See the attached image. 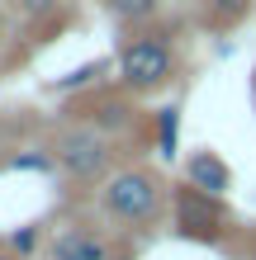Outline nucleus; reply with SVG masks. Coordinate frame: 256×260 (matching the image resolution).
Instances as JSON below:
<instances>
[{
	"mask_svg": "<svg viewBox=\"0 0 256 260\" xmlns=\"http://www.w3.org/2000/svg\"><path fill=\"white\" fill-rule=\"evenodd\" d=\"M161 180L152 171H143V166H128V171H114L109 180H104V189H100V204L109 218L119 222H128V227H147V222H157V213H161Z\"/></svg>",
	"mask_w": 256,
	"mask_h": 260,
	"instance_id": "f257e3e1",
	"label": "nucleus"
},
{
	"mask_svg": "<svg viewBox=\"0 0 256 260\" xmlns=\"http://www.w3.org/2000/svg\"><path fill=\"white\" fill-rule=\"evenodd\" d=\"M48 166H57L52 156H43V151H29V156H14L10 171H48Z\"/></svg>",
	"mask_w": 256,
	"mask_h": 260,
	"instance_id": "f8f14e48",
	"label": "nucleus"
},
{
	"mask_svg": "<svg viewBox=\"0 0 256 260\" xmlns=\"http://www.w3.org/2000/svg\"><path fill=\"white\" fill-rule=\"evenodd\" d=\"M104 10L124 24H147L152 14L161 10V0H104Z\"/></svg>",
	"mask_w": 256,
	"mask_h": 260,
	"instance_id": "0eeeda50",
	"label": "nucleus"
},
{
	"mask_svg": "<svg viewBox=\"0 0 256 260\" xmlns=\"http://www.w3.org/2000/svg\"><path fill=\"white\" fill-rule=\"evenodd\" d=\"M100 76H104V62H86V67H76L71 76H57L52 90H57V95H71V90H81V85H90V81H100Z\"/></svg>",
	"mask_w": 256,
	"mask_h": 260,
	"instance_id": "9d476101",
	"label": "nucleus"
},
{
	"mask_svg": "<svg viewBox=\"0 0 256 260\" xmlns=\"http://www.w3.org/2000/svg\"><path fill=\"white\" fill-rule=\"evenodd\" d=\"M52 260H109V246L86 227H67L52 241Z\"/></svg>",
	"mask_w": 256,
	"mask_h": 260,
	"instance_id": "423d86ee",
	"label": "nucleus"
},
{
	"mask_svg": "<svg viewBox=\"0 0 256 260\" xmlns=\"http://www.w3.org/2000/svg\"><path fill=\"white\" fill-rule=\"evenodd\" d=\"M176 71V52L161 34H147V38H128L119 48V81H124L133 95H152L171 81Z\"/></svg>",
	"mask_w": 256,
	"mask_h": 260,
	"instance_id": "f03ea898",
	"label": "nucleus"
},
{
	"mask_svg": "<svg viewBox=\"0 0 256 260\" xmlns=\"http://www.w3.org/2000/svg\"><path fill=\"white\" fill-rule=\"evenodd\" d=\"M52 161L62 166L71 180H81V185L109 180V142H104L100 128H71L67 137H57Z\"/></svg>",
	"mask_w": 256,
	"mask_h": 260,
	"instance_id": "7ed1b4c3",
	"label": "nucleus"
},
{
	"mask_svg": "<svg viewBox=\"0 0 256 260\" xmlns=\"http://www.w3.org/2000/svg\"><path fill=\"white\" fill-rule=\"evenodd\" d=\"M176 147H180V109L171 104V109H161V114H157V151L171 161V156H176Z\"/></svg>",
	"mask_w": 256,
	"mask_h": 260,
	"instance_id": "1a4fd4ad",
	"label": "nucleus"
},
{
	"mask_svg": "<svg viewBox=\"0 0 256 260\" xmlns=\"http://www.w3.org/2000/svg\"><path fill=\"white\" fill-rule=\"evenodd\" d=\"M0 260H14V251H0Z\"/></svg>",
	"mask_w": 256,
	"mask_h": 260,
	"instance_id": "ddd939ff",
	"label": "nucleus"
},
{
	"mask_svg": "<svg viewBox=\"0 0 256 260\" xmlns=\"http://www.w3.org/2000/svg\"><path fill=\"white\" fill-rule=\"evenodd\" d=\"M223 222H228V213H223V199L204 194V189H176V227L180 237H194V241H218L223 237Z\"/></svg>",
	"mask_w": 256,
	"mask_h": 260,
	"instance_id": "20e7f679",
	"label": "nucleus"
},
{
	"mask_svg": "<svg viewBox=\"0 0 256 260\" xmlns=\"http://www.w3.org/2000/svg\"><path fill=\"white\" fill-rule=\"evenodd\" d=\"M34 246H38V227H19V232H10V251L14 255H34Z\"/></svg>",
	"mask_w": 256,
	"mask_h": 260,
	"instance_id": "9b49d317",
	"label": "nucleus"
},
{
	"mask_svg": "<svg viewBox=\"0 0 256 260\" xmlns=\"http://www.w3.org/2000/svg\"><path fill=\"white\" fill-rule=\"evenodd\" d=\"M256 0H209V24L214 28H233V24H242L247 14H251Z\"/></svg>",
	"mask_w": 256,
	"mask_h": 260,
	"instance_id": "6e6552de",
	"label": "nucleus"
},
{
	"mask_svg": "<svg viewBox=\"0 0 256 260\" xmlns=\"http://www.w3.org/2000/svg\"><path fill=\"white\" fill-rule=\"evenodd\" d=\"M185 185H194V189H204V194H214V199H223L233 189V171H228V161L218 156V151H194V156L185 161Z\"/></svg>",
	"mask_w": 256,
	"mask_h": 260,
	"instance_id": "39448f33",
	"label": "nucleus"
}]
</instances>
